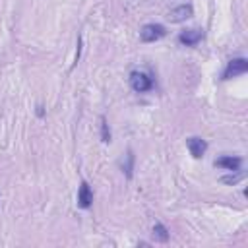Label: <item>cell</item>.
Masks as SVG:
<instances>
[{
	"mask_svg": "<svg viewBox=\"0 0 248 248\" xmlns=\"http://www.w3.org/2000/svg\"><path fill=\"white\" fill-rule=\"evenodd\" d=\"M246 72H248V60L246 58H232V60H229L227 68L223 70L221 79H231V78L242 76Z\"/></svg>",
	"mask_w": 248,
	"mask_h": 248,
	"instance_id": "3",
	"label": "cell"
},
{
	"mask_svg": "<svg viewBox=\"0 0 248 248\" xmlns=\"http://www.w3.org/2000/svg\"><path fill=\"white\" fill-rule=\"evenodd\" d=\"M45 114V110H43V107H37V116H43Z\"/></svg>",
	"mask_w": 248,
	"mask_h": 248,
	"instance_id": "13",
	"label": "cell"
},
{
	"mask_svg": "<svg viewBox=\"0 0 248 248\" xmlns=\"http://www.w3.org/2000/svg\"><path fill=\"white\" fill-rule=\"evenodd\" d=\"M244 176H246V172H244L242 169H240V170H231V174L221 176V182H223V184H229V186H234V184L240 182Z\"/></svg>",
	"mask_w": 248,
	"mask_h": 248,
	"instance_id": "10",
	"label": "cell"
},
{
	"mask_svg": "<svg viewBox=\"0 0 248 248\" xmlns=\"http://www.w3.org/2000/svg\"><path fill=\"white\" fill-rule=\"evenodd\" d=\"M186 147H188V151L194 159H200V157H203V153L207 149V141L198 138V136H192V138L186 140Z\"/></svg>",
	"mask_w": 248,
	"mask_h": 248,
	"instance_id": "5",
	"label": "cell"
},
{
	"mask_svg": "<svg viewBox=\"0 0 248 248\" xmlns=\"http://www.w3.org/2000/svg\"><path fill=\"white\" fill-rule=\"evenodd\" d=\"M132 170H134V153L128 151L126 153V163L122 165V172L126 174V178H132Z\"/></svg>",
	"mask_w": 248,
	"mask_h": 248,
	"instance_id": "11",
	"label": "cell"
},
{
	"mask_svg": "<svg viewBox=\"0 0 248 248\" xmlns=\"http://www.w3.org/2000/svg\"><path fill=\"white\" fill-rule=\"evenodd\" d=\"M93 203V192L89 188V184L85 180L79 182V188H78V207L81 209H89Z\"/></svg>",
	"mask_w": 248,
	"mask_h": 248,
	"instance_id": "6",
	"label": "cell"
},
{
	"mask_svg": "<svg viewBox=\"0 0 248 248\" xmlns=\"http://www.w3.org/2000/svg\"><path fill=\"white\" fill-rule=\"evenodd\" d=\"M192 14H194V10L190 4H180L170 10L169 19H170V23H180V21H186L188 17H192Z\"/></svg>",
	"mask_w": 248,
	"mask_h": 248,
	"instance_id": "7",
	"label": "cell"
},
{
	"mask_svg": "<svg viewBox=\"0 0 248 248\" xmlns=\"http://www.w3.org/2000/svg\"><path fill=\"white\" fill-rule=\"evenodd\" d=\"M219 169H227V170H240L242 167V157H232V155H223L219 159H215L213 163Z\"/></svg>",
	"mask_w": 248,
	"mask_h": 248,
	"instance_id": "8",
	"label": "cell"
},
{
	"mask_svg": "<svg viewBox=\"0 0 248 248\" xmlns=\"http://www.w3.org/2000/svg\"><path fill=\"white\" fill-rule=\"evenodd\" d=\"M202 39H203V31L198 29V27L184 29V31H180V35H178V43L184 45V46H194V45H198Z\"/></svg>",
	"mask_w": 248,
	"mask_h": 248,
	"instance_id": "4",
	"label": "cell"
},
{
	"mask_svg": "<svg viewBox=\"0 0 248 248\" xmlns=\"http://www.w3.org/2000/svg\"><path fill=\"white\" fill-rule=\"evenodd\" d=\"M130 85L136 93H145V91H151L155 81L153 78L147 74V72H141V70H134L130 72Z\"/></svg>",
	"mask_w": 248,
	"mask_h": 248,
	"instance_id": "1",
	"label": "cell"
},
{
	"mask_svg": "<svg viewBox=\"0 0 248 248\" xmlns=\"http://www.w3.org/2000/svg\"><path fill=\"white\" fill-rule=\"evenodd\" d=\"M101 140L105 143L110 141V130H108V124H107V118L105 116H101Z\"/></svg>",
	"mask_w": 248,
	"mask_h": 248,
	"instance_id": "12",
	"label": "cell"
},
{
	"mask_svg": "<svg viewBox=\"0 0 248 248\" xmlns=\"http://www.w3.org/2000/svg\"><path fill=\"white\" fill-rule=\"evenodd\" d=\"M151 234H153V238H155L157 242H169V236H170L169 231H167V227H165L163 223H155Z\"/></svg>",
	"mask_w": 248,
	"mask_h": 248,
	"instance_id": "9",
	"label": "cell"
},
{
	"mask_svg": "<svg viewBox=\"0 0 248 248\" xmlns=\"http://www.w3.org/2000/svg\"><path fill=\"white\" fill-rule=\"evenodd\" d=\"M167 35V29L165 25L161 23H145L141 29H140V39L143 43H155L159 39H163Z\"/></svg>",
	"mask_w": 248,
	"mask_h": 248,
	"instance_id": "2",
	"label": "cell"
}]
</instances>
